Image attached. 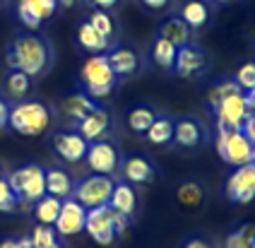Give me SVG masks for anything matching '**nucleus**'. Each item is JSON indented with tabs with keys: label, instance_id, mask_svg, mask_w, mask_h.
Here are the masks:
<instances>
[{
	"label": "nucleus",
	"instance_id": "1",
	"mask_svg": "<svg viewBox=\"0 0 255 248\" xmlns=\"http://www.w3.org/2000/svg\"><path fill=\"white\" fill-rule=\"evenodd\" d=\"M7 68L10 70H22L31 80L48 70L51 65V46L39 34H19L14 36L10 48H7Z\"/></svg>",
	"mask_w": 255,
	"mask_h": 248
},
{
	"label": "nucleus",
	"instance_id": "2",
	"mask_svg": "<svg viewBox=\"0 0 255 248\" xmlns=\"http://www.w3.org/2000/svg\"><path fill=\"white\" fill-rule=\"evenodd\" d=\"M53 114L51 109L41 102H17L7 114V123L14 132L24 135V137H39L51 128Z\"/></svg>",
	"mask_w": 255,
	"mask_h": 248
},
{
	"label": "nucleus",
	"instance_id": "3",
	"mask_svg": "<svg viewBox=\"0 0 255 248\" xmlns=\"http://www.w3.org/2000/svg\"><path fill=\"white\" fill-rule=\"evenodd\" d=\"M80 82H82V92L97 102V99H104L114 92L118 75L111 70L109 58L104 53H92L80 70Z\"/></svg>",
	"mask_w": 255,
	"mask_h": 248
},
{
	"label": "nucleus",
	"instance_id": "4",
	"mask_svg": "<svg viewBox=\"0 0 255 248\" xmlns=\"http://www.w3.org/2000/svg\"><path fill=\"white\" fill-rule=\"evenodd\" d=\"M10 181L12 190L19 198V205H31L36 203L39 198L46 195V169L39 164H27V166H19L5 176Z\"/></svg>",
	"mask_w": 255,
	"mask_h": 248
},
{
	"label": "nucleus",
	"instance_id": "5",
	"mask_svg": "<svg viewBox=\"0 0 255 248\" xmlns=\"http://www.w3.org/2000/svg\"><path fill=\"white\" fill-rule=\"evenodd\" d=\"M214 147L217 154L231 166L255 161V145L243 135V130H217Z\"/></svg>",
	"mask_w": 255,
	"mask_h": 248
},
{
	"label": "nucleus",
	"instance_id": "6",
	"mask_svg": "<svg viewBox=\"0 0 255 248\" xmlns=\"http://www.w3.org/2000/svg\"><path fill=\"white\" fill-rule=\"evenodd\" d=\"M114 178L111 176H104V174H92L85 176L75 183L72 188V195L77 203L92 210V207H101V205H109V198H111V190H114Z\"/></svg>",
	"mask_w": 255,
	"mask_h": 248
},
{
	"label": "nucleus",
	"instance_id": "7",
	"mask_svg": "<svg viewBox=\"0 0 255 248\" xmlns=\"http://www.w3.org/2000/svg\"><path fill=\"white\" fill-rule=\"evenodd\" d=\"M248 114H251V109H248V102H246V92L239 89V92L229 94L214 109L217 130H241L243 121H246Z\"/></svg>",
	"mask_w": 255,
	"mask_h": 248
},
{
	"label": "nucleus",
	"instance_id": "8",
	"mask_svg": "<svg viewBox=\"0 0 255 248\" xmlns=\"http://www.w3.org/2000/svg\"><path fill=\"white\" fill-rule=\"evenodd\" d=\"M85 232L89 234L99 246H111L116 241V236H118V232H116V210H111L109 205L87 210Z\"/></svg>",
	"mask_w": 255,
	"mask_h": 248
},
{
	"label": "nucleus",
	"instance_id": "9",
	"mask_svg": "<svg viewBox=\"0 0 255 248\" xmlns=\"http://www.w3.org/2000/svg\"><path fill=\"white\" fill-rule=\"evenodd\" d=\"M85 161L92 169V174L114 176L121 166V154H118L116 145H111L109 140H97V142H89Z\"/></svg>",
	"mask_w": 255,
	"mask_h": 248
},
{
	"label": "nucleus",
	"instance_id": "10",
	"mask_svg": "<svg viewBox=\"0 0 255 248\" xmlns=\"http://www.w3.org/2000/svg\"><path fill=\"white\" fill-rule=\"evenodd\" d=\"M227 198L239 205L255 200V161H248L234 169V174L227 181Z\"/></svg>",
	"mask_w": 255,
	"mask_h": 248
},
{
	"label": "nucleus",
	"instance_id": "11",
	"mask_svg": "<svg viewBox=\"0 0 255 248\" xmlns=\"http://www.w3.org/2000/svg\"><path fill=\"white\" fill-rule=\"evenodd\" d=\"M85 219L87 207H82L75 198H65L60 203V212L53 222V229L58 232V236H77L80 232H85Z\"/></svg>",
	"mask_w": 255,
	"mask_h": 248
},
{
	"label": "nucleus",
	"instance_id": "12",
	"mask_svg": "<svg viewBox=\"0 0 255 248\" xmlns=\"http://www.w3.org/2000/svg\"><path fill=\"white\" fill-rule=\"evenodd\" d=\"M58 0H17V17L27 29H39L56 15Z\"/></svg>",
	"mask_w": 255,
	"mask_h": 248
},
{
	"label": "nucleus",
	"instance_id": "13",
	"mask_svg": "<svg viewBox=\"0 0 255 248\" xmlns=\"http://www.w3.org/2000/svg\"><path fill=\"white\" fill-rule=\"evenodd\" d=\"M111 125H114V118L109 114V109L94 106L82 121H77V132L87 142H97V140H106V135L111 132Z\"/></svg>",
	"mask_w": 255,
	"mask_h": 248
},
{
	"label": "nucleus",
	"instance_id": "14",
	"mask_svg": "<svg viewBox=\"0 0 255 248\" xmlns=\"http://www.w3.org/2000/svg\"><path fill=\"white\" fill-rule=\"evenodd\" d=\"M87 147H89V142L77 130H58L53 135V149L68 164H77V161L85 159Z\"/></svg>",
	"mask_w": 255,
	"mask_h": 248
},
{
	"label": "nucleus",
	"instance_id": "15",
	"mask_svg": "<svg viewBox=\"0 0 255 248\" xmlns=\"http://www.w3.org/2000/svg\"><path fill=\"white\" fill-rule=\"evenodd\" d=\"M137 205H140V198H137L135 186L128 183L126 178L123 181H116L114 190H111V198H109V207L132 219V215L137 212Z\"/></svg>",
	"mask_w": 255,
	"mask_h": 248
},
{
	"label": "nucleus",
	"instance_id": "16",
	"mask_svg": "<svg viewBox=\"0 0 255 248\" xmlns=\"http://www.w3.org/2000/svg\"><path fill=\"white\" fill-rule=\"evenodd\" d=\"M205 68V53L200 51L198 46L185 44L176 51V60H173V70L181 77H193Z\"/></svg>",
	"mask_w": 255,
	"mask_h": 248
},
{
	"label": "nucleus",
	"instance_id": "17",
	"mask_svg": "<svg viewBox=\"0 0 255 248\" xmlns=\"http://www.w3.org/2000/svg\"><path fill=\"white\" fill-rule=\"evenodd\" d=\"M154 164L147 159V157H140V154H135V157H128L123 161V178H126L128 183H152L154 181Z\"/></svg>",
	"mask_w": 255,
	"mask_h": 248
},
{
	"label": "nucleus",
	"instance_id": "18",
	"mask_svg": "<svg viewBox=\"0 0 255 248\" xmlns=\"http://www.w3.org/2000/svg\"><path fill=\"white\" fill-rule=\"evenodd\" d=\"M178 147H198L202 142V125L195 118L173 121V140Z\"/></svg>",
	"mask_w": 255,
	"mask_h": 248
},
{
	"label": "nucleus",
	"instance_id": "19",
	"mask_svg": "<svg viewBox=\"0 0 255 248\" xmlns=\"http://www.w3.org/2000/svg\"><path fill=\"white\" fill-rule=\"evenodd\" d=\"M106 58H109L111 70H114L118 77H121V75H135L140 70V56H137V51H132V48H128V46L114 48Z\"/></svg>",
	"mask_w": 255,
	"mask_h": 248
},
{
	"label": "nucleus",
	"instance_id": "20",
	"mask_svg": "<svg viewBox=\"0 0 255 248\" xmlns=\"http://www.w3.org/2000/svg\"><path fill=\"white\" fill-rule=\"evenodd\" d=\"M72 188H75V178H72L65 169H46V193L56 195L60 200L70 198Z\"/></svg>",
	"mask_w": 255,
	"mask_h": 248
},
{
	"label": "nucleus",
	"instance_id": "21",
	"mask_svg": "<svg viewBox=\"0 0 255 248\" xmlns=\"http://www.w3.org/2000/svg\"><path fill=\"white\" fill-rule=\"evenodd\" d=\"M159 36H164V39L171 41L176 48H181V46L190 44L193 29L185 24L181 17H169L166 22H161V27H159Z\"/></svg>",
	"mask_w": 255,
	"mask_h": 248
},
{
	"label": "nucleus",
	"instance_id": "22",
	"mask_svg": "<svg viewBox=\"0 0 255 248\" xmlns=\"http://www.w3.org/2000/svg\"><path fill=\"white\" fill-rule=\"evenodd\" d=\"M94 106H97V102H94L89 94H85V92H75L70 97H65L63 104H60L63 114L70 118V121H82Z\"/></svg>",
	"mask_w": 255,
	"mask_h": 248
},
{
	"label": "nucleus",
	"instance_id": "23",
	"mask_svg": "<svg viewBox=\"0 0 255 248\" xmlns=\"http://www.w3.org/2000/svg\"><path fill=\"white\" fill-rule=\"evenodd\" d=\"M60 198H56V195H43V198H39L36 203L31 205V215H34V219L39 222V224H51L53 227V222H56L58 212H60Z\"/></svg>",
	"mask_w": 255,
	"mask_h": 248
},
{
	"label": "nucleus",
	"instance_id": "24",
	"mask_svg": "<svg viewBox=\"0 0 255 248\" xmlns=\"http://www.w3.org/2000/svg\"><path fill=\"white\" fill-rule=\"evenodd\" d=\"M77 44L82 46L85 51H89V53H101V51L109 48L111 41H106L89 22H82V24L77 27Z\"/></svg>",
	"mask_w": 255,
	"mask_h": 248
},
{
	"label": "nucleus",
	"instance_id": "25",
	"mask_svg": "<svg viewBox=\"0 0 255 248\" xmlns=\"http://www.w3.org/2000/svg\"><path fill=\"white\" fill-rule=\"evenodd\" d=\"M181 19H183L190 29L205 27L207 19H210V7H207V2H202V0H188L183 5V10H181Z\"/></svg>",
	"mask_w": 255,
	"mask_h": 248
},
{
	"label": "nucleus",
	"instance_id": "26",
	"mask_svg": "<svg viewBox=\"0 0 255 248\" xmlns=\"http://www.w3.org/2000/svg\"><path fill=\"white\" fill-rule=\"evenodd\" d=\"M29 92H31V77L22 70H10L5 77V94L14 102H22Z\"/></svg>",
	"mask_w": 255,
	"mask_h": 248
},
{
	"label": "nucleus",
	"instance_id": "27",
	"mask_svg": "<svg viewBox=\"0 0 255 248\" xmlns=\"http://www.w3.org/2000/svg\"><path fill=\"white\" fill-rule=\"evenodd\" d=\"M144 135H147V140L152 145H169L173 140V121L166 116H156L154 123L147 128Z\"/></svg>",
	"mask_w": 255,
	"mask_h": 248
},
{
	"label": "nucleus",
	"instance_id": "28",
	"mask_svg": "<svg viewBox=\"0 0 255 248\" xmlns=\"http://www.w3.org/2000/svg\"><path fill=\"white\" fill-rule=\"evenodd\" d=\"M154 118H156V111L152 109V106H135V109L128 114V128H130L132 132L144 135L147 128L154 123Z\"/></svg>",
	"mask_w": 255,
	"mask_h": 248
},
{
	"label": "nucleus",
	"instance_id": "29",
	"mask_svg": "<svg viewBox=\"0 0 255 248\" xmlns=\"http://www.w3.org/2000/svg\"><path fill=\"white\" fill-rule=\"evenodd\" d=\"M176 46L166 41L164 36H156L154 46H152V60H154L159 68H164V70H171L173 68V60H176Z\"/></svg>",
	"mask_w": 255,
	"mask_h": 248
},
{
	"label": "nucleus",
	"instance_id": "30",
	"mask_svg": "<svg viewBox=\"0 0 255 248\" xmlns=\"http://www.w3.org/2000/svg\"><path fill=\"white\" fill-rule=\"evenodd\" d=\"M29 241H31V248H60L58 232L51 224H36L34 232L29 234Z\"/></svg>",
	"mask_w": 255,
	"mask_h": 248
},
{
	"label": "nucleus",
	"instance_id": "31",
	"mask_svg": "<svg viewBox=\"0 0 255 248\" xmlns=\"http://www.w3.org/2000/svg\"><path fill=\"white\" fill-rule=\"evenodd\" d=\"M94 29L99 31L101 36L106 39V41H111L114 39V34H116V22H114V17L109 15L106 10H94L92 15H89V19H87Z\"/></svg>",
	"mask_w": 255,
	"mask_h": 248
},
{
	"label": "nucleus",
	"instance_id": "32",
	"mask_svg": "<svg viewBox=\"0 0 255 248\" xmlns=\"http://www.w3.org/2000/svg\"><path fill=\"white\" fill-rule=\"evenodd\" d=\"M176 198H178V203L183 205V207H198L202 203V188H200L195 181H185V183L178 186Z\"/></svg>",
	"mask_w": 255,
	"mask_h": 248
},
{
	"label": "nucleus",
	"instance_id": "33",
	"mask_svg": "<svg viewBox=\"0 0 255 248\" xmlns=\"http://www.w3.org/2000/svg\"><path fill=\"white\" fill-rule=\"evenodd\" d=\"M255 239V224H243L236 232H231L224 241V248H251Z\"/></svg>",
	"mask_w": 255,
	"mask_h": 248
},
{
	"label": "nucleus",
	"instance_id": "34",
	"mask_svg": "<svg viewBox=\"0 0 255 248\" xmlns=\"http://www.w3.org/2000/svg\"><path fill=\"white\" fill-rule=\"evenodd\" d=\"M239 85H236V80H224V82H217V85H212L210 87V92H207V104H210V109H217V104L222 102L224 97H229V94H234V92H239Z\"/></svg>",
	"mask_w": 255,
	"mask_h": 248
},
{
	"label": "nucleus",
	"instance_id": "35",
	"mask_svg": "<svg viewBox=\"0 0 255 248\" xmlns=\"http://www.w3.org/2000/svg\"><path fill=\"white\" fill-rule=\"evenodd\" d=\"M17 207H19V198L12 190L10 181L2 176L0 178V212H14Z\"/></svg>",
	"mask_w": 255,
	"mask_h": 248
},
{
	"label": "nucleus",
	"instance_id": "36",
	"mask_svg": "<svg viewBox=\"0 0 255 248\" xmlns=\"http://www.w3.org/2000/svg\"><path fill=\"white\" fill-rule=\"evenodd\" d=\"M236 85L248 92V89H255V63H243L236 73Z\"/></svg>",
	"mask_w": 255,
	"mask_h": 248
},
{
	"label": "nucleus",
	"instance_id": "37",
	"mask_svg": "<svg viewBox=\"0 0 255 248\" xmlns=\"http://www.w3.org/2000/svg\"><path fill=\"white\" fill-rule=\"evenodd\" d=\"M241 130H243V135L251 140L255 145V111H251L248 116H246V121H243V125H241Z\"/></svg>",
	"mask_w": 255,
	"mask_h": 248
},
{
	"label": "nucleus",
	"instance_id": "38",
	"mask_svg": "<svg viewBox=\"0 0 255 248\" xmlns=\"http://www.w3.org/2000/svg\"><path fill=\"white\" fill-rule=\"evenodd\" d=\"M0 248H31V241H29V236H24V239H5V241H0Z\"/></svg>",
	"mask_w": 255,
	"mask_h": 248
},
{
	"label": "nucleus",
	"instance_id": "39",
	"mask_svg": "<svg viewBox=\"0 0 255 248\" xmlns=\"http://www.w3.org/2000/svg\"><path fill=\"white\" fill-rule=\"evenodd\" d=\"M142 5L149 7V10H166L171 5V0H142Z\"/></svg>",
	"mask_w": 255,
	"mask_h": 248
},
{
	"label": "nucleus",
	"instance_id": "40",
	"mask_svg": "<svg viewBox=\"0 0 255 248\" xmlns=\"http://www.w3.org/2000/svg\"><path fill=\"white\" fill-rule=\"evenodd\" d=\"M118 2H121V0H92V5H94L97 10H106V12H109V10H114Z\"/></svg>",
	"mask_w": 255,
	"mask_h": 248
},
{
	"label": "nucleus",
	"instance_id": "41",
	"mask_svg": "<svg viewBox=\"0 0 255 248\" xmlns=\"http://www.w3.org/2000/svg\"><path fill=\"white\" fill-rule=\"evenodd\" d=\"M183 248H212L205 239H198V236H193V239H188L183 244Z\"/></svg>",
	"mask_w": 255,
	"mask_h": 248
},
{
	"label": "nucleus",
	"instance_id": "42",
	"mask_svg": "<svg viewBox=\"0 0 255 248\" xmlns=\"http://www.w3.org/2000/svg\"><path fill=\"white\" fill-rule=\"evenodd\" d=\"M7 114H10V106H7L5 99H0V128L7 123Z\"/></svg>",
	"mask_w": 255,
	"mask_h": 248
},
{
	"label": "nucleus",
	"instance_id": "43",
	"mask_svg": "<svg viewBox=\"0 0 255 248\" xmlns=\"http://www.w3.org/2000/svg\"><path fill=\"white\" fill-rule=\"evenodd\" d=\"M246 102H248V109L255 111V89H248V92H246Z\"/></svg>",
	"mask_w": 255,
	"mask_h": 248
},
{
	"label": "nucleus",
	"instance_id": "44",
	"mask_svg": "<svg viewBox=\"0 0 255 248\" xmlns=\"http://www.w3.org/2000/svg\"><path fill=\"white\" fill-rule=\"evenodd\" d=\"M77 0H58V5H63V7H72Z\"/></svg>",
	"mask_w": 255,
	"mask_h": 248
},
{
	"label": "nucleus",
	"instance_id": "45",
	"mask_svg": "<svg viewBox=\"0 0 255 248\" xmlns=\"http://www.w3.org/2000/svg\"><path fill=\"white\" fill-rule=\"evenodd\" d=\"M2 176H5V174H2V166H0V178H2Z\"/></svg>",
	"mask_w": 255,
	"mask_h": 248
},
{
	"label": "nucleus",
	"instance_id": "46",
	"mask_svg": "<svg viewBox=\"0 0 255 248\" xmlns=\"http://www.w3.org/2000/svg\"><path fill=\"white\" fill-rule=\"evenodd\" d=\"M214 2H227V0H214Z\"/></svg>",
	"mask_w": 255,
	"mask_h": 248
},
{
	"label": "nucleus",
	"instance_id": "47",
	"mask_svg": "<svg viewBox=\"0 0 255 248\" xmlns=\"http://www.w3.org/2000/svg\"><path fill=\"white\" fill-rule=\"evenodd\" d=\"M251 248H255V239H253V244H251Z\"/></svg>",
	"mask_w": 255,
	"mask_h": 248
},
{
	"label": "nucleus",
	"instance_id": "48",
	"mask_svg": "<svg viewBox=\"0 0 255 248\" xmlns=\"http://www.w3.org/2000/svg\"><path fill=\"white\" fill-rule=\"evenodd\" d=\"M0 7H2V0H0Z\"/></svg>",
	"mask_w": 255,
	"mask_h": 248
}]
</instances>
